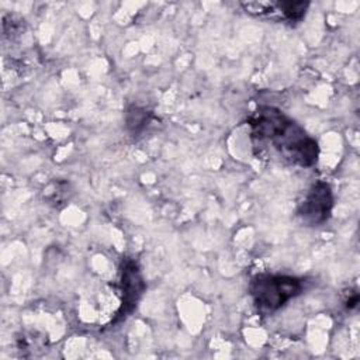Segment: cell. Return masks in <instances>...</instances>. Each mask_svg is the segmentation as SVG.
<instances>
[{
    "instance_id": "cell-1",
    "label": "cell",
    "mask_w": 360,
    "mask_h": 360,
    "mask_svg": "<svg viewBox=\"0 0 360 360\" xmlns=\"http://www.w3.org/2000/svg\"><path fill=\"white\" fill-rule=\"evenodd\" d=\"M249 127L253 139L271 143L291 163L308 167L318 159L316 141L274 107H259L250 115Z\"/></svg>"
},
{
    "instance_id": "cell-2",
    "label": "cell",
    "mask_w": 360,
    "mask_h": 360,
    "mask_svg": "<svg viewBox=\"0 0 360 360\" xmlns=\"http://www.w3.org/2000/svg\"><path fill=\"white\" fill-rule=\"evenodd\" d=\"M302 280L292 276L262 274L252 280L250 295L260 312L269 314L284 307L302 291Z\"/></svg>"
},
{
    "instance_id": "cell-3",
    "label": "cell",
    "mask_w": 360,
    "mask_h": 360,
    "mask_svg": "<svg viewBox=\"0 0 360 360\" xmlns=\"http://www.w3.org/2000/svg\"><path fill=\"white\" fill-rule=\"evenodd\" d=\"M333 207V194L330 186L325 181H316L311 186L304 200L300 202L297 214L302 224L316 226L328 221Z\"/></svg>"
},
{
    "instance_id": "cell-4",
    "label": "cell",
    "mask_w": 360,
    "mask_h": 360,
    "mask_svg": "<svg viewBox=\"0 0 360 360\" xmlns=\"http://www.w3.org/2000/svg\"><path fill=\"white\" fill-rule=\"evenodd\" d=\"M145 288L143 278L138 269V264L127 259L121 267V290H122V305L118 311V316H125L136 305L142 291Z\"/></svg>"
},
{
    "instance_id": "cell-5",
    "label": "cell",
    "mask_w": 360,
    "mask_h": 360,
    "mask_svg": "<svg viewBox=\"0 0 360 360\" xmlns=\"http://www.w3.org/2000/svg\"><path fill=\"white\" fill-rule=\"evenodd\" d=\"M246 13L256 14V15H278L290 22H298L304 18L309 3L307 1H252V3H242Z\"/></svg>"
},
{
    "instance_id": "cell-6",
    "label": "cell",
    "mask_w": 360,
    "mask_h": 360,
    "mask_svg": "<svg viewBox=\"0 0 360 360\" xmlns=\"http://www.w3.org/2000/svg\"><path fill=\"white\" fill-rule=\"evenodd\" d=\"M148 121V112L142 108L132 107L127 114V125L132 132H139Z\"/></svg>"
}]
</instances>
